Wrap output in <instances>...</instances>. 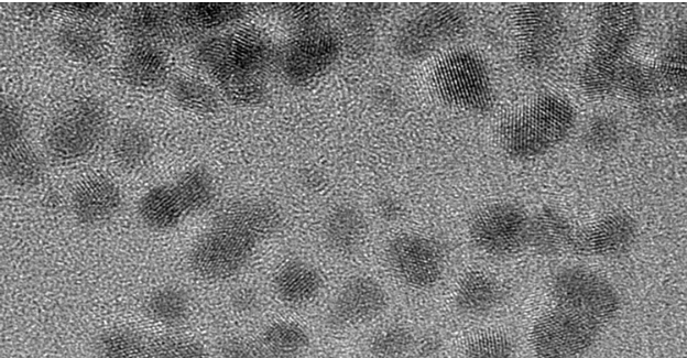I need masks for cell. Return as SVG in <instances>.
Here are the masks:
<instances>
[{
  "instance_id": "obj_34",
  "label": "cell",
  "mask_w": 687,
  "mask_h": 358,
  "mask_svg": "<svg viewBox=\"0 0 687 358\" xmlns=\"http://www.w3.org/2000/svg\"><path fill=\"white\" fill-rule=\"evenodd\" d=\"M656 76L657 80L664 82L668 88L685 87L686 36L684 30L669 41Z\"/></svg>"
},
{
  "instance_id": "obj_38",
  "label": "cell",
  "mask_w": 687,
  "mask_h": 358,
  "mask_svg": "<svg viewBox=\"0 0 687 358\" xmlns=\"http://www.w3.org/2000/svg\"><path fill=\"white\" fill-rule=\"evenodd\" d=\"M54 8L85 19H107L117 11V7L106 3L63 2Z\"/></svg>"
},
{
  "instance_id": "obj_43",
  "label": "cell",
  "mask_w": 687,
  "mask_h": 358,
  "mask_svg": "<svg viewBox=\"0 0 687 358\" xmlns=\"http://www.w3.org/2000/svg\"><path fill=\"white\" fill-rule=\"evenodd\" d=\"M440 339L435 335H425L421 339L415 341V348L417 354L423 358H428L436 355L440 350Z\"/></svg>"
},
{
  "instance_id": "obj_35",
  "label": "cell",
  "mask_w": 687,
  "mask_h": 358,
  "mask_svg": "<svg viewBox=\"0 0 687 358\" xmlns=\"http://www.w3.org/2000/svg\"><path fill=\"white\" fill-rule=\"evenodd\" d=\"M145 358H209L206 348L197 340L168 335L149 339Z\"/></svg>"
},
{
  "instance_id": "obj_41",
  "label": "cell",
  "mask_w": 687,
  "mask_h": 358,
  "mask_svg": "<svg viewBox=\"0 0 687 358\" xmlns=\"http://www.w3.org/2000/svg\"><path fill=\"white\" fill-rule=\"evenodd\" d=\"M220 358H254L253 340L243 337H228L219 346Z\"/></svg>"
},
{
  "instance_id": "obj_31",
  "label": "cell",
  "mask_w": 687,
  "mask_h": 358,
  "mask_svg": "<svg viewBox=\"0 0 687 358\" xmlns=\"http://www.w3.org/2000/svg\"><path fill=\"white\" fill-rule=\"evenodd\" d=\"M149 339L128 328L102 333L96 341L98 358H145Z\"/></svg>"
},
{
  "instance_id": "obj_27",
  "label": "cell",
  "mask_w": 687,
  "mask_h": 358,
  "mask_svg": "<svg viewBox=\"0 0 687 358\" xmlns=\"http://www.w3.org/2000/svg\"><path fill=\"white\" fill-rule=\"evenodd\" d=\"M173 186L186 215L207 210L216 196L214 180L200 165L185 171Z\"/></svg>"
},
{
  "instance_id": "obj_18",
  "label": "cell",
  "mask_w": 687,
  "mask_h": 358,
  "mask_svg": "<svg viewBox=\"0 0 687 358\" xmlns=\"http://www.w3.org/2000/svg\"><path fill=\"white\" fill-rule=\"evenodd\" d=\"M576 230L557 209L544 207L528 224L527 245L543 256H557L572 250Z\"/></svg>"
},
{
  "instance_id": "obj_44",
  "label": "cell",
  "mask_w": 687,
  "mask_h": 358,
  "mask_svg": "<svg viewBox=\"0 0 687 358\" xmlns=\"http://www.w3.org/2000/svg\"><path fill=\"white\" fill-rule=\"evenodd\" d=\"M378 210L386 220H395L403 211L402 205L392 197H383L378 202Z\"/></svg>"
},
{
  "instance_id": "obj_5",
  "label": "cell",
  "mask_w": 687,
  "mask_h": 358,
  "mask_svg": "<svg viewBox=\"0 0 687 358\" xmlns=\"http://www.w3.org/2000/svg\"><path fill=\"white\" fill-rule=\"evenodd\" d=\"M432 86L445 104L469 111H486L493 100L489 72L482 56L468 48L444 55L432 72Z\"/></svg>"
},
{
  "instance_id": "obj_32",
  "label": "cell",
  "mask_w": 687,
  "mask_h": 358,
  "mask_svg": "<svg viewBox=\"0 0 687 358\" xmlns=\"http://www.w3.org/2000/svg\"><path fill=\"white\" fill-rule=\"evenodd\" d=\"M415 341L410 328L390 325L372 336L369 354L372 358H406L414 350Z\"/></svg>"
},
{
  "instance_id": "obj_9",
  "label": "cell",
  "mask_w": 687,
  "mask_h": 358,
  "mask_svg": "<svg viewBox=\"0 0 687 358\" xmlns=\"http://www.w3.org/2000/svg\"><path fill=\"white\" fill-rule=\"evenodd\" d=\"M555 305L579 312L604 327L618 315L620 296L598 273L584 268H565L550 282Z\"/></svg>"
},
{
  "instance_id": "obj_7",
  "label": "cell",
  "mask_w": 687,
  "mask_h": 358,
  "mask_svg": "<svg viewBox=\"0 0 687 358\" xmlns=\"http://www.w3.org/2000/svg\"><path fill=\"white\" fill-rule=\"evenodd\" d=\"M604 328L587 315L555 305L535 321L530 340L536 358H579Z\"/></svg>"
},
{
  "instance_id": "obj_21",
  "label": "cell",
  "mask_w": 687,
  "mask_h": 358,
  "mask_svg": "<svg viewBox=\"0 0 687 358\" xmlns=\"http://www.w3.org/2000/svg\"><path fill=\"white\" fill-rule=\"evenodd\" d=\"M121 73L124 80L134 87L153 88L167 76V58L153 44L138 43L124 54Z\"/></svg>"
},
{
  "instance_id": "obj_23",
  "label": "cell",
  "mask_w": 687,
  "mask_h": 358,
  "mask_svg": "<svg viewBox=\"0 0 687 358\" xmlns=\"http://www.w3.org/2000/svg\"><path fill=\"white\" fill-rule=\"evenodd\" d=\"M503 297L499 282L490 274L473 270L460 280L456 294V307L464 314L478 316L495 308Z\"/></svg>"
},
{
  "instance_id": "obj_33",
  "label": "cell",
  "mask_w": 687,
  "mask_h": 358,
  "mask_svg": "<svg viewBox=\"0 0 687 358\" xmlns=\"http://www.w3.org/2000/svg\"><path fill=\"white\" fill-rule=\"evenodd\" d=\"M172 95L179 106L198 113H210L218 109L216 91L201 80L183 77L174 82Z\"/></svg>"
},
{
  "instance_id": "obj_12",
  "label": "cell",
  "mask_w": 687,
  "mask_h": 358,
  "mask_svg": "<svg viewBox=\"0 0 687 358\" xmlns=\"http://www.w3.org/2000/svg\"><path fill=\"white\" fill-rule=\"evenodd\" d=\"M340 53L341 41L334 31L320 26L304 30L282 52L281 70L294 85L309 84L324 75Z\"/></svg>"
},
{
  "instance_id": "obj_2",
  "label": "cell",
  "mask_w": 687,
  "mask_h": 358,
  "mask_svg": "<svg viewBox=\"0 0 687 358\" xmlns=\"http://www.w3.org/2000/svg\"><path fill=\"white\" fill-rule=\"evenodd\" d=\"M276 58L268 34L243 28L200 42L195 59L237 105H257L268 94V77Z\"/></svg>"
},
{
  "instance_id": "obj_36",
  "label": "cell",
  "mask_w": 687,
  "mask_h": 358,
  "mask_svg": "<svg viewBox=\"0 0 687 358\" xmlns=\"http://www.w3.org/2000/svg\"><path fill=\"white\" fill-rule=\"evenodd\" d=\"M656 72L637 62L623 64L617 84V89H621L625 95L643 99L650 96L657 86Z\"/></svg>"
},
{
  "instance_id": "obj_6",
  "label": "cell",
  "mask_w": 687,
  "mask_h": 358,
  "mask_svg": "<svg viewBox=\"0 0 687 358\" xmlns=\"http://www.w3.org/2000/svg\"><path fill=\"white\" fill-rule=\"evenodd\" d=\"M107 130L103 105L94 97H81L66 106L50 123L45 144L61 162H74L92 153Z\"/></svg>"
},
{
  "instance_id": "obj_13",
  "label": "cell",
  "mask_w": 687,
  "mask_h": 358,
  "mask_svg": "<svg viewBox=\"0 0 687 358\" xmlns=\"http://www.w3.org/2000/svg\"><path fill=\"white\" fill-rule=\"evenodd\" d=\"M386 259L395 276L415 289H428L441 278L445 253L441 245L416 234H401L390 240Z\"/></svg>"
},
{
  "instance_id": "obj_39",
  "label": "cell",
  "mask_w": 687,
  "mask_h": 358,
  "mask_svg": "<svg viewBox=\"0 0 687 358\" xmlns=\"http://www.w3.org/2000/svg\"><path fill=\"white\" fill-rule=\"evenodd\" d=\"M617 126L608 117H599L595 120L587 133L589 145L596 149L609 148L615 141Z\"/></svg>"
},
{
  "instance_id": "obj_28",
  "label": "cell",
  "mask_w": 687,
  "mask_h": 358,
  "mask_svg": "<svg viewBox=\"0 0 687 358\" xmlns=\"http://www.w3.org/2000/svg\"><path fill=\"white\" fill-rule=\"evenodd\" d=\"M241 3H186L177 8L179 20L197 29H215L236 22L246 15Z\"/></svg>"
},
{
  "instance_id": "obj_22",
  "label": "cell",
  "mask_w": 687,
  "mask_h": 358,
  "mask_svg": "<svg viewBox=\"0 0 687 358\" xmlns=\"http://www.w3.org/2000/svg\"><path fill=\"white\" fill-rule=\"evenodd\" d=\"M0 149L1 171L11 184L30 188L42 181L43 162L25 137L0 142Z\"/></svg>"
},
{
  "instance_id": "obj_26",
  "label": "cell",
  "mask_w": 687,
  "mask_h": 358,
  "mask_svg": "<svg viewBox=\"0 0 687 358\" xmlns=\"http://www.w3.org/2000/svg\"><path fill=\"white\" fill-rule=\"evenodd\" d=\"M57 43L69 57L87 64L97 63L106 52L103 35L85 23L74 22L62 26Z\"/></svg>"
},
{
  "instance_id": "obj_45",
  "label": "cell",
  "mask_w": 687,
  "mask_h": 358,
  "mask_svg": "<svg viewBox=\"0 0 687 358\" xmlns=\"http://www.w3.org/2000/svg\"><path fill=\"white\" fill-rule=\"evenodd\" d=\"M323 358H337V357H331V356H328V357H323Z\"/></svg>"
},
{
  "instance_id": "obj_4",
  "label": "cell",
  "mask_w": 687,
  "mask_h": 358,
  "mask_svg": "<svg viewBox=\"0 0 687 358\" xmlns=\"http://www.w3.org/2000/svg\"><path fill=\"white\" fill-rule=\"evenodd\" d=\"M574 123L575 110L568 100L543 95L501 120L499 140L510 156L532 159L560 143Z\"/></svg>"
},
{
  "instance_id": "obj_11",
  "label": "cell",
  "mask_w": 687,
  "mask_h": 358,
  "mask_svg": "<svg viewBox=\"0 0 687 358\" xmlns=\"http://www.w3.org/2000/svg\"><path fill=\"white\" fill-rule=\"evenodd\" d=\"M530 218L519 206L494 203L479 209L470 220L469 237L482 252L511 256L527 245Z\"/></svg>"
},
{
  "instance_id": "obj_42",
  "label": "cell",
  "mask_w": 687,
  "mask_h": 358,
  "mask_svg": "<svg viewBox=\"0 0 687 358\" xmlns=\"http://www.w3.org/2000/svg\"><path fill=\"white\" fill-rule=\"evenodd\" d=\"M231 306L239 313L250 314L258 310L260 297L258 292L248 286L236 289L230 297Z\"/></svg>"
},
{
  "instance_id": "obj_29",
  "label": "cell",
  "mask_w": 687,
  "mask_h": 358,
  "mask_svg": "<svg viewBox=\"0 0 687 358\" xmlns=\"http://www.w3.org/2000/svg\"><path fill=\"white\" fill-rule=\"evenodd\" d=\"M145 310L154 322L165 326H176L186 319L189 301L183 290L176 286H163L150 294Z\"/></svg>"
},
{
  "instance_id": "obj_19",
  "label": "cell",
  "mask_w": 687,
  "mask_h": 358,
  "mask_svg": "<svg viewBox=\"0 0 687 358\" xmlns=\"http://www.w3.org/2000/svg\"><path fill=\"white\" fill-rule=\"evenodd\" d=\"M253 346L254 358H303L309 347V336L297 323L274 322L253 340Z\"/></svg>"
},
{
  "instance_id": "obj_17",
  "label": "cell",
  "mask_w": 687,
  "mask_h": 358,
  "mask_svg": "<svg viewBox=\"0 0 687 358\" xmlns=\"http://www.w3.org/2000/svg\"><path fill=\"white\" fill-rule=\"evenodd\" d=\"M273 286L282 302L301 306L318 296L323 288V278L310 263L292 259L277 268L273 276Z\"/></svg>"
},
{
  "instance_id": "obj_37",
  "label": "cell",
  "mask_w": 687,
  "mask_h": 358,
  "mask_svg": "<svg viewBox=\"0 0 687 358\" xmlns=\"http://www.w3.org/2000/svg\"><path fill=\"white\" fill-rule=\"evenodd\" d=\"M512 340L500 332H484L472 337L465 349V358H515Z\"/></svg>"
},
{
  "instance_id": "obj_16",
  "label": "cell",
  "mask_w": 687,
  "mask_h": 358,
  "mask_svg": "<svg viewBox=\"0 0 687 358\" xmlns=\"http://www.w3.org/2000/svg\"><path fill=\"white\" fill-rule=\"evenodd\" d=\"M122 205L118 185L110 178L96 175L83 181L72 197L75 217L85 225H98L115 216Z\"/></svg>"
},
{
  "instance_id": "obj_3",
  "label": "cell",
  "mask_w": 687,
  "mask_h": 358,
  "mask_svg": "<svg viewBox=\"0 0 687 358\" xmlns=\"http://www.w3.org/2000/svg\"><path fill=\"white\" fill-rule=\"evenodd\" d=\"M640 31V11L629 2H608L596 11L595 30L580 74V86L590 97L617 89L626 53Z\"/></svg>"
},
{
  "instance_id": "obj_20",
  "label": "cell",
  "mask_w": 687,
  "mask_h": 358,
  "mask_svg": "<svg viewBox=\"0 0 687 358\" xmlns=\"http://www.w3.org/2000/svg\"><path fill=\"white\" fill-rule=\"evenodd\" d=\"M363 214L349 204L334 207L324 223V237L328 247L338 253L355 252L367 236Z\"/></svg>"
},
{
  "instance_id": "obj_30",
  "label": "cell",
  "mask_w": 687,
  "mask_h": 358,
  "mask_svg": "<svg viewBox=\"0 0 687 358\" xmlns=\"http://www.w3.org/2000/svg\"><path fill=\"white\" fill-rule=\"evenodd\" d=\"M152 152V142L148 132L137 124L124 127L113 143L116 162L126 170L143 166Z\"/></svg>"
},
{
  "instance_id": "obj_15",
  "label": "cell",
  "mask_w": 687,
  "mask_h": 358,
  "mask_svg": "<svg viewBox=\"0 0 687 358\" xmlns=\"http://www.w3.org/2000/svg\"><path fill=\"white\" fill-rule=\"evenodd\" d=\"M636 235L634 219L626 213L613 211L576 231L571 251L586 256H619L631 249Z\"/></svg>"
},
{
  "instance_id": "obj_1",
  "label": "cell",
  "mask_w": 687,
  "mask_h": 358,
  "mask_svg": "<svg viewBox=\"0 0 687 358\" xmlns=\"http://www.w3.org/2000/svg\"><path fill=\"white\" fill-rule=\"evenodd\" d=\"M281 223V211L271 202L232 203L194 243L188 256L189 265L205 280L229 279L247 265L257 247L275 234Z\"/></svg>"
},
{
  "instance_id": "obj_8",
  "label": "cell",
  "mask_w": 687,
  "mask_h": 358,
  "mask_svg": "<svg viewBox=\"0 0 687 358\" xmlns=\"http://www.w3.org/2000/svg\"><path fill=\"white\" fill-rule=\"evenodd\" d=\"M517 58L530 70L547 67L557 56L565 32L564 17L552 3H527L513 8Z\"/></svg>"
},
{
  "instance_id": "obj_24",
  "label": "cell",
  "mask_w": 687,
  "mask_h": 358,
  "mask_svg": "<svg viewBox=\"0 0 687 358\" xmlns=\"http://www.w3.org/2000/svg\"><path fill=\"white\" fill-rule=\"evenodd\" d=\"M173 14L162 6H133L123 14L121 28L130 39L151 44V41L165 39L172 33L175 23Z\"/></svg>"
},
{
  "instance_id": "obj_14",
  "label": "cell",
  "mask_w": 687,
  "mask_h": 358,
  "mask_svg": "<svg viewBox=\"0 0 687 358\" xmlns=\"http://www.w3.org/2000/svg\"><path fill=\"white\" fill-rule=\"evenodd\" d=\"M386 305L388 294L383 286L371 276L357 275L341 286L325 321L332 329H345L375 318Z\"/></svg>"
},
{
  "instance_id": "obj_25",
  "label": "cell",
  "mask_w": 687,
  "mask_h": 358,
  "mask_svg": "<svg viewBox=\"0 0 687 358\" xmlns=\"http://www.w3.org/2000/svg\"><path fill=\"white\" fill-rule=\"evenodd\" d=\"M138 211L141 220L155 230L174 228L186 216L173 185H157L149 189L140 199Z\"/></svg>"
},
{
  "instance_id": "obj_40",
  "label": "cell",
  "mask_w": 687,
  "mask_h": 358,
  "mask_svg": "<svg viewBox=\"0 0 687 358\" xmlns=\"http://www.w3.org/2000/svg\"><path fill=\"white\" fill-rule=\"evenodd\" d=\"M285 13L296 25L303 28L302 31L317 28L323 14L319 7L304 3L290 4L285 8Z\"/></svg>"
},
{
  "instance_id": "obj_10",
  "label": "cell",
  "mask_w": 687,
  "mask_h": 358,
  "mask_svg": "<svg viewBox=\"0 0 687 358\" xmlns=\"http://www.w3.org/2000/svg\"><path fill=\"white\" fill-rule=\"evenodd\" d=\"M466 13L451 4H430L399 29L395 50L404 59H418L460 37L467 30Z\"/></svg>"
}]
</instances>
